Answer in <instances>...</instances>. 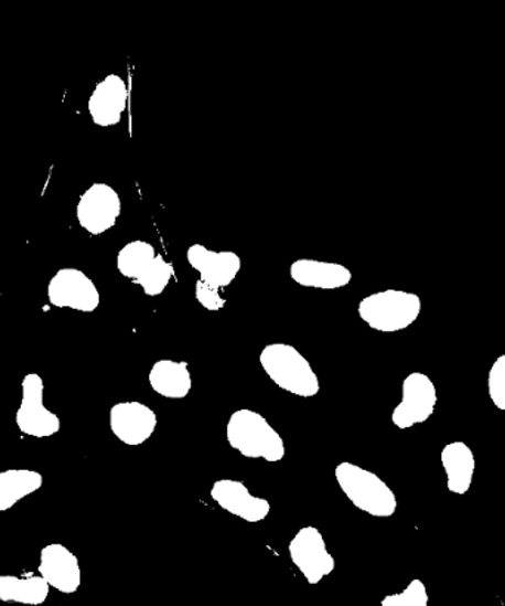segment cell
Wrapping results in <instances>:
<instances>
[{"label":"cell","mask_w":505,"mask_h":606,"mask_svg":"<svg viewBox=\"0 0 505 606\" xmlns=\"http://www.w3.org/2000/svg\"><path fill=\"white\" fill-rule=\"evenodd\" d=\"M228 444L247 459H264L278 464L284 459L286 444L267 418L253 410L241 408L233 413L226 425Z\"/></svg>","instance_id":"1"},{"label":"cell","mask_w":505,"mask_h":606,"mask_svg":"<svg viewBox=\"0 0 505 606\" xmlns=\"http://www.w3.org/2000/svg\"><path fill=\"white\" fill-rule=\"evenodd\" d=\"M259 361L264 372L280 390L302 398H312L320 392V381L311 363L291 344H267Z\"/></svg>","instance_id":"2"},{"label":"cell","mask_w":505,"mask_h":606,"mask_svg":"<svg viewBox=\"0 0 505 606\" xmlns=\"http://www.w3.org/2000/svg\"><path fill=\"white\" fill-rule=\"evenodd\" d=\"M335 481L356 509L372 517L390 518L398 509L395 492L372 470L343 461L335 466Z\"/></svg>","instance_id":"3"},{"label":"cell","mask_w":505,"mask_h":606,"mask_svg":"<svg viewBox=\"0 0 505 606\" xmlns=\"http://www.w3.org/2000/svg\"><path fill=\"white\" fill-rule=\"evenodd\" d=\"M421 312V299L409 291L389 289L378 291L359 302L361 320L382 333H396L408 329Z\"/></svg>","instance_id":"4"},{"label":"cell","mask_w":505,"mask_h":606,"mask_svg":"<svg viewBox=\"0 0 505 606\" xmlns=\"http://www.w3.org/2000/svg\"><path fill=\"white\" fill-rule=\"evenodd\" d=\"M21 403L15 423L21 434L33 438L54 437L61 430V418L45 405V383L37 373L25 374L21 382Z\"/></svg>","instance_id":"5"},{"label":"cell","mask_w":505,"mask_h":606,"mask_svg":"<svg viewBox=\"0 0 505 606\" xmlns=\"http://www.w3.org/2000/svg\"><path fill=\"white\" fill-rule=\"evenodd\" d=\"M438 404L437 386L428 374H408L402 383V400L391 413V423L399 429L428 422Z\"/></svg>","instance_id":"6"},{"label":"cell","mask_w":505,"mask_h":606,"mask_svg":"<svg viewBox=\"0 0 505 606\" xmlns=\"http://www.w3.org/2000/svg\"><path fill=\"white\" fill-rule=\"evenodd\" d=\"M289 555L311 586L329 577L335 568L334 557L315 527H303L298 531L289 544Z\"/></svg>","instance_id":"7"},{"label":"cell","mask_w":505,"mask_h":606,"mask_svg":"<svg viewBox=\"0 0 505 606\" xmlns=\"http://www.w3.org/2000/svg\"><path fill=\"white\" fill-rule=\"evenodd\" d=\"M47 299L56 308L94 312L101 302L95 283L76 268H63L52 277L47 286Z\"/></svg>","instance_id":"8"},{"label":"cell","mask_w":505,"mask_h":606,"mask_svg":"<svg viewBox=\"0 0 505 606\" xmlns=\"http://www.w3.org/2000/svg\"><path fill=\"white\" fill-rule=\"evenodd\" d=\"M121 213L119 193L112 187L94 184L83 193L77 204V221L93 235L107 233L116 225Z\"/></svg>","instance_id":"9"},{"label":"cell","mask_w":505,"mask_h":606,"mask_svg":"<svg viewBox=\"0 0 505 606\" xmlns=\"http://www.w3.org/2000/svg\"><path fill=\"white\" fill-rule=\"evenodd\" d=\"M157 423L154 410L138 401H125L110 410L111 432L126 446H142L154 434Z\"/></svg>","instance_id":"10"},{"label":"cell","mask_w":505,"mask_h":606,"mask_svg":"<svg viewBox=\"0 0 505 606\" xmlns=\"http://www.w3.org/2000/svg\"><path fill=\"white\" fill-rule=\"evenodd\" d=\"M211 496L226 512L250 524L265 521L271 512V503L267 499L253 496L246 483L235 479H219L213 483Z\"/></svg>","instance_id":"11"},{"label":"cell","mask_w":505,"mask_h":606,"mask_svg":"<svg viewBox=\"0 0 505 606\" xmlns=\"http://www.w3.org/2000/svg\"><path fill=\"white\" fill-rule=\"evenodd\" d=\"M39 574L55 591L72 595L82 584V570L77 556L61 543H51L41 551Z\"/></svg>","instance_id":"12"},{"label":"cell","mask_w":505,"mask_h":606,"mask_svg":"<svg viewBox=\"0 0 505 606\" xmlns=\"http://www.w3.org/2000/svg\"><path fill=\"white\" fill-rule=\"evenodd\" d=\"M186 259L191 268L200 274V280L215 289L229 286L241 269V259L237 253L211 251L203 244L190 246Z\"/></svg>","instance_id":"13"},{"label":"cell","mask_w":505,"mask_h":606,"mask_svg":"<svg viewBox=\"0 0 505 606\" xmlns=\"http://www.w3.org/2000/svg\"><path fill=\"white\" fill-rule=\"evenodd\" d=\"M128 85L117 74H110L99 82L89 98V115L94 124L108 128L119 125L128 107Z\"/></svg>","instance_id":"14"},{"label":"cell","mask_w":505,"mask_h":606,"mask_svg":"<svg viewBox=\"0 0 505 606\" xmlns=\"http://www.w3.org/2000/svg\"><path fill=\"white\" fill-rule=\"evenodd\" d=\"M291 280L312 289L337 290L352 281V272L341 264L316 259H298L290 267Z\"/></svg>","instance_id":"15"},{"label":"cell","mask_w":505,"mask_h":606,"mask_svg":"<svg viewBox=\"0 0 505 606\" xmlns=\"http://www.w3.org/2000/svg\"><path fill=\"white\" fill-rule=\"evenodd\" d=\"M441 461L448 478V490L464 496L472 487L476 459L468 444L455 442L443 447Z\"/></svg>","instance_id":"16"},{"label":"cell","mask_w":505,"mask_h":606,"mask_svg":"<svg viewBox=\"0 0 505 606\" xmlns=\"http://www.w3.org/2000/svg\"><path fill=\"white\" fill-rule=\"evenodd\" d=\"M148 381L152 391L169 400L185 398L193 387V378L185 361H157L152 365Z\"/></svg>","instance_id":"17"},{"label":"cell","mask_w":505,"mask_h":606,"mask_svg":"<svg viewBox=\"0 0 505 606\" xmlns=\"http://www.w3.org/2000/svg\"><path fill=\"white\" fill-rule=\"evenodd\" d=\"M43 477L33 469H10L0 472V512L14 508L25 497L41 490Z\"/></svg>","instance_id":"18"},{"label":"cell","mask_w":505,"mask_h":606,"mask_svg":"<svg viewBox=\"0 0 505 606\" xmlns=\"http://www.w3.org/2000/svg\"><path fill=\"white\" fill-rule=\"evenodd\" d=\"M50 584L41 575H30V577L0 575V600L3 602L42 605L50 596Z\"/></svg>","instance_id":"19"},{"label":"cell","mask_w":505,"mask_h":606,"mask_svg":"<svg viewBox=\"0 0 505 606\" xmlns=\"http://www.w3.org/2000/svg\"><path fill=\"white\" fill-rule=\"evenodd\" d=\"M157 257L152 244L137 240L126 244L117 255V269L121 276L137 283L147 273Z\"/></svg>","instance_id":"20"},{"label":"cell","mask_w":505,"mask_h":606,"mask_svg":"<svg viewBox=\"0 0 505 606\" xmlns=\"http://www.w3.org/2000/svg\"><path fill=\"white\" fill-rule=\"evenodd\" d=\"M173 276H175V272H173L172 265L163 256L157 255L154 263L135 285L141 286L147 296H159L172 281Z\"/></svg>","instance_id":"21"},{"label":"cell","mask_w":505,"mask_h":606,"mask_svg":"<svg viewBox=\"0 0 505 606\" xmlns=\"http://www.w3.org/2000/svg\"><path fill=\"white\" fill-rule=\"evenodd\" d=\"M380 606H429V593L421 580H412L404 592L383 597Z\"/></svg>","instance_id":"22"},{"label":"cell","mask_w":505,"mask_h":606,"mask_svg":"<svg viewBox=\"0 0 505 606\" xmlns=\"http://www.w3.org/2000/svg\"><path fill=\"white\" fill-rule=\"evenodd\" d=\"M487 392L495 407L505 412V354L492 364L487 374Z\"/></svg>","instance_id":"23"},{"label":"cell","mask_w":505,"mask_h":606,"mask_svg":"<svg viewBox=\"0 0 505 606\" xmlns=\"http://www.w3.org/2000/svg\"><path fill=\"white\" fill-rule=\"evenodd\" d=\"M195 298L203 305L208 311H219L225 307L226 300L222 298L219 289L206 285L202 280L195 285Z\"/></svg>","instance_id":"24"},{"label":"cell","mask_w":505,"mask_h":606,"mask_svg":"<svg viewBox=\"0 0 505 606\" xmlns=\"http://www.w3.org/2000/svg\"><path fill=\"white\" fill-rule=\"evenodd\" d=\"M504 578H505V568H504Z\"/></svg>","instance_id":"25"}]
</instances>
